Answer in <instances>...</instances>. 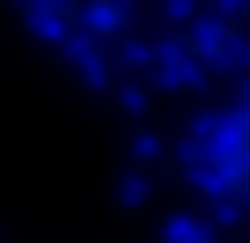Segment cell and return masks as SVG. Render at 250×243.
I'll use <instances>...</instances> for the list:
<instances>
[{
  "label": "cell",
  "instance_id": "obj_1",
  "mask_svg": "<svg viewBox=\"0 0 250 243\" xmlns=\"http://www.w3.org/2000/svg\"><path fill=\"white\" fill-rule=\"evenodd\" d=\"M243 133H250V110H243Z\"/></svg>",
  "mask_w": 250,
  "mask_h": 243
}]
</instances>
